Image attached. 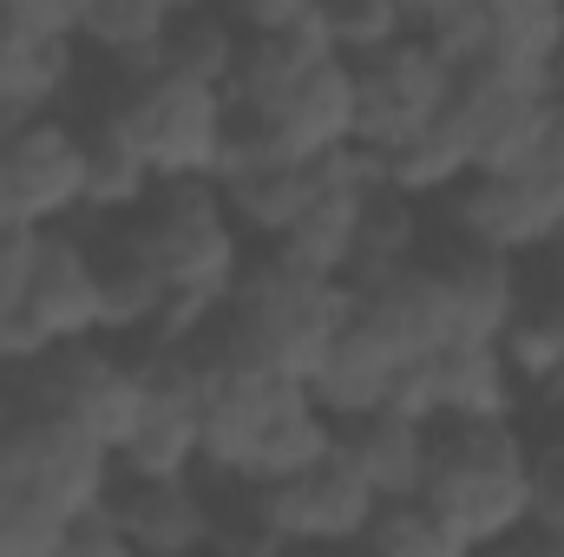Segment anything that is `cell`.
Listing matches in <instances>:
<instances>
[{
  "mask_svg": "<svg viewBox=\"0 0 564 557\" xmlns=\"http://www.w3.org/2000/svg\"><path fill=\"white\" fill-rule=\"evenodd\" d=\"M341 315H348V282L315 276V270L289 263L282 250L263 243L243 263V276L230 282L217 321L191 341V354H204V361H263V368L308 381V368L335 341Z\"/></svg>",
  "mask_w": 564,
  "mask_h": 557,
  "instance_id": "obj_1",
  "label": "cell"
},
{
  "mask_svg": "<svg viewBox=\"0 0 564 557\" xmlns=\"http://www.w3.org/2000/svg\"><path fill=\"white\" fill-rule=\"evenodd\" d=\"M421 499L466 551L512 545L539 505L532 439L519 433V419H426Z\"/></svg>",
  "mask_w": 564,
  "mask_h": 557,
  "instance_id": "obj_2",
  "label": "cell"
},
{
  "mask_svg": "<svg viewBox=\"0 0 564 557\" xmlns=\"http://www.w3.org/2000/svg\"><path fill=\"white\" fill-rule=\"evenodd\" d=\"M7 401L26 414L73 419L86 433H99L106 446H119V433L132 426L144 401V361L132 341L112 335H86V341H53L20 368H0Z\"/></svg>",
  "mask_w": 564,
  "mask_h": 557,
  "instance_id": "obj_3",
  "label": "cell"
},
{
  "mask_svg": "<svg viewBox=\"0 0 564 557\" xmlns=\"http://www.w3.org/2000/svg\"><path fill=\"white\" fill-rule=\"evenodd\" d=\"M119 230L151 256L164 288L230 295V282L250 263V237L237 230L217 177H171V184H158L132 217H119Z\"/></svg>",
  "mask_w": 564,
  "mask_h": 557,
  "instance_id": "obj_4",
  "label": "cell"
},
{
  "mask_svg": "<svg viewBox=\"0 0 564 557\" xmlns=\"http://www.w3.org/2000/svg\"><path fill=\"white\" fill-rule=\"evenodd\" d=\"M106 119L144 151L158 184L217 177V164H224L230 99L217 86H197V79H177V73H139V79H119Z\"/></svg>",
  "mask_w": 564,
  "mask_h": 557,
  "instance_id": "obj_5",
  "label": "cell"
},
{
  "mask_svg": "<svg viewBox=\"0 0 564 557\" xmlns=\"http://www.w3.org/2000/svg\"><path fill=\"white\" fill-rule=\"evenodd\" d=\"M99 335V263L86 223H53L33 237V263L20 282V302L7 308V368L33 361L53 341Z\"/></svg>",
  "mask_w": 564,
  "mask_h": 557,
  "instance_id": "obj_6",
  "label": "cell"
},
{
  "mask_svg": "<svg viewBox=\"0 0 564 557\" xmlns=\"http://www.w3.org/2000/svg\"><path fill=\"white\" fill-rule=\"evenodd\" d=\"M552 112L558 99L545 79H519L499 66H459L440 119L459 139L473 171H525L552 139Z\"/></svg>",
  "mask_w": 564,
  "mask_h": 557,
  "instance_id": "obj_7",
  "label": "cell"
},
{
  "mask_svg": "<svg viewBox=\"0 0 564 557\" xmlns=\"http://www.w3.org/2000/svg\"><path fill=\"white\" fill-rule=\"evenodd\" d=\"M243 485V479H237ZM243 505L257 518V532L270 538V551L282 545H361L368 518H375V485L348 466L341 446H328L315 466H302L295 479L276 485H243Z\"/></svg>",
  "mask_w": 564,
  "mask_h": 557,
  "instance_id": "obj_8",
  "label": "cell"
},
{
  "mask_svg": "<svg viewBox=\"0 0 564 557\" xmlns=\"http://www.w3.org/2000/svg\"><path fill=\"white\" fill-rule=\"evenodd\" d=\"M0 177L7 210L26 230L79 223L86 217V125H73L59 106L7 119L0 125Z\"/></svg>",
  "mask_w": 564,
  "mask_h": 557,
  "instance_id": "obj_9",
  "label": "cell"
},
{
  "mask_svg": "<svg viewBox=\"0 0 564 557\" xmlns=\"http://www.w3.org/2000/svg\"><path fill=\"white\" fill-rule=\"evenodd\" d=\"M446 92H453V66L426 46L421 33L355 59V144L375 157L388 144L426 132L446 112Z\"/></svg>",
  "mask_w": 564,
  "mask_h": 557,
  "instance_id": "obj_10",
  "label": "cell"
},
{
  "mask_svg": "<svg viewBox=\"0 0 564 557\" xmlns=\"http://www.w3.org/2000/svg\"><path fill=\"white\" fill-rule=\"evenodd\" d=\"M388 407H401L414 419H519L525 414V387H519L499 341L453 335V341H440L433 354H421L401 374Z\"/></svg>",
  "mask_w": 564,
  "mask_h": 557,
  "instance_id": "obj_11",
  "label": "cell"
},
{
  "mask_svg": "<svg viewBox=\"0 0 564 557\" xmlns=\"http://www.w3.org/2000/svg\"><path fill=\"white\" fill-rule=\"evenodd\" d=\"M433 223L525 263V256H539V250L552 243V230L564 223V210L545 197V184H539L532 171H466V177L433 204Z\"/></svg>",
  "mask_w": 564,
  "mask_h": 557,
  "instance_id": "obj_12",
  "label": "cell"
},
{
  "mask_svg": "<svg viewBox=\"0 0 564 557\" xmlns=\"http://www.w3.org/2000/svg\"><path fill=\"white\" fill-rule=\"evenodd\" d=\"M421 256L433 263V276L446 282L453 335H466V341H499L506 321H512L519 302H525V263L506 256V250H486V243H473V237H459V230H440L433 217H426V250Z\"/></svg>",
  "mask_w": 564,
  "mask_h": 557,
  "instance_id": "obj_13",
  "label": "cell"
},
{
  "mask_svg": "<svg viewBox=\"0 0 564 557\" xmlns=\"http://www.w3.org/2000/svg\"><path fill=\"white\" fill-rule=\"evenodd\" d=\"M112 505L126 518V538L144 557L217 551V485L204 472L184 479H112Z\"/></svg>",
  "mask_w": 564,
  "mask_h": 557,
  "instance_id": "obj_14",
  "label": "cell"
},
{
  "mask_svg": "<svg viewBox=\"0 0 564 557\" xmlns=\"http://www.w3.org/2000/svg\"><path fill=\"white\" fill-rule=\"evenodd\" d=\"M328 446H335V419L322 414V401L308 394V381H302V374H276L270 394H263V407H257V419H250L237 479H243V485L295 479V472L315 466Z\"/></svg>",
  "mask_w": 564,
  "mask_h": 557,
  "instance_id": "obj_15",
  "label": "cell"
},
{
  "mask_svg": "<svg viewBox=\"0 0 564 557\" xmlns=\"http://www.w3.org/2000/svg\"><path fill=\"white\" fill-rule=\"evenodd\" d=\"M408 368H414V361L394 354V348L348 308L341 328H335V341H328L322 361L308 368V394L322 401L328 419H348V414H368V407H388Z\"/></svg>",
  "mask_w": 564,
  "mask_h": 557,
  "instance_id": "obj_16",
  "label": "cell"
},
{
  "mask_svg": "<svg viewBox=\"0 0 564 557\" xmlns=\"http://www.w3.org/2000/svg\"><path fill=\"white\" fill-rule=\"evenodd\" d=\"M73 53L79 40H53L13 0H0V125L59 106L73 86Z\"/></svg>",
  "mask_w": 564,
  "mask_h": 557,
  "instance_id": "obj_17",
  "label": "cell"
},
{
  "mask_svg": "<svg viewBox=\"0 0 564 557\" xmlns=\"http://www.w3.org/2000/svg\"><path fill=\"white\" fill-rule=\"evenodd\" d=\"M335 446L348 466L375 485V499H414L426 479V419L401 407H368V414L335 419Z\"/></svg>",
  "mask_w": 564,
  "mask_h": 557,
  "instance_id": "obj_18",
  "label": "cell"
},
{
  "mask_svg": "<svg viewBox=\"0 0 564 557\" xmlns=\"http://www.w3.org/2000/svg\"><path fill=\"white\" fill-rule=\"evenodd\" d=\"M315 184H322V164H302V157H243V164L217 171V190H224V204L250 243H276L308 210Z\"/></svg>",
  "mask_w": 564,
  "mask_h": 557,
  "instance_id": "obj_19",
  "label": "cell"
},
{
  "mask_svg": "<svg viewBox=\"0 0 564 557\" xmlns=\"http://www.w3.org/2000/svg\"><path fill=\"white\" fill-rule=\"evenodd\" d=\"M86 230H93V263H99V335L144 341V328L164 308V276L119 223H86Z\"/></svg>",
  "mask_w": 564,
  "mask_h": 557,
  "instance_id": "obj_20",
  "label": "cell"
},
{
  "mask_svg": "<svg viewBox=\"0 0 564 557\" xmlns=\"http://www.w3.org/2000/svg\"><path fill=\"white\" fill-rule=\"evenodd\" d=\"M564 59V0H486V53L473 66H499L519 79H545Z\"/></svg>",
  "mask_w": 564,
  "mask_h": 557,
  "instance_id": "obj_21",
  "label": "cell"
},
{
  "mask_svg": "<svg viewBox=\"0 0 564 557\" xmlns=\"http://www.w3.org/2000/svg\"><path fill=\"white\" fill-rule=\"evenodd\" d=\"M328 33L315 20H295V26H263V33H243V53H237V73L224 86L230 106H270L282 99L302 73H315L328 59Z\"/></svg>",
  "mask_w": 564,
  "mask_h": 557,
  "instance_id": "obj_22",
  "label": "cell"
},
{
  "mask_svg": "<svg viewBox=\"0 0 564 557\" xmlns=\"http://www.w3.org/2000/svg\"><path fill=\"white\" fill-rule=\"evenodd\" d=\"M177 7H191V0H93L86 26H79V46L99 53L112 66V79L158 73V46H164V26H171Z\"/></svg>",
  "mask_w": 564,
  "mask_h": 557,
  "instance_id": "obj_23",
  "label": "cell"
},
{
  "mask_svg": "<svg viewBox=\"0 0 564 557\" xmlns=\"http://www.w3.org/2000/svg\"><path fill=\"white\" fill-rule=\"evenodd\" d=\"M237 53H243V26L230 20L224 0H191L171 13L164 26V46H158V73H177V79H197V86H230L237 73Z\"/></svg>",
  "mask_w": 564,
  "mask_h": 557,
  "instance_id": "obj_24",
  "label": "cell"
},
{
  "mask_svg": "<svg viewBox=\"0 0 564 557\" xmlns=\"http://www.w3.org/2000/svg\"><path fill=\"white\" fill-rule=\"evenodd\" d=\"M158 190V171L144 164V151L106 112L86 125V217L79 223H119L132 217L144 197Z\"/></svg>",
  "mask_w": 564,
  "mask_h": 557,
  "instance_id": "obj_25",
  "label": "cell"
},
{
  "mask_svg": "<svg viewBox=\"0 0 564 557\" xmlns=\"http://www.w3.org/2000/svg\"><path fill=\"white\" fill-rule=\"evenodd\" d=\"M426 250V204L388 190L375 177L368 204H361V230H355V256H348V282H381L408 263H421Z\"/></svg>",
  "mask_w": 564,
  "mask_h": 557,
  "instance_id": "obj_26",
  "label": "cell"
},
{
  "mask_svg": "<svg viewBox=\"0 0 564 557\" xmlns=\"http://www.w3.org/2000/svg\"><path fill=\"white\" fill-rule=\"evenodd\" d=\"M66 505L20 466V452L0 433V557H59Z\"/></svg>",
  "mask_w": 564,
  "mask_h": 557,
  "instance_id": "obj_27",
  "label": "cell"
},
{
  "mask_svg": "<svg viewBox=\"0 0 564 557\" xmlns=\"http://www.w3.org/2000/svg\"><path fill=\"white\" fill-rule=\"evenodd\" d=\"M473 164H466V151H459V139L446 132V119H433L426 132H414V139L388 144V151H375V177L388 184V190H401V197H414V204H440L459 177H466Z\"/></svg>",
  "mask_w": 564,
  "mask_h": 557,
  "instance_id": "obj_28",
  "label": "cell"
},
{
  "mask_svg": "<svg viewBox=\"0 0 564 557\" xmlns=\"http://www.w3.org/2000/svg\"><path fill=\"white\" fill-rule=\"evenodd\" d=\"M361 551H375V557H459L466 545L446 532V518L414 492V499H381L375 505V518L361 532Z\"/></svg>",
  "mask_w": 564,
  "mask_h": 557,
  "instance_id": "obj_29",
  "label": "cell"
},
{
  "mask_svg": "<svg viewBox=\"0 0 564 557\" xmlns=\"http://www.w3.org/2000/svg\"><path fill=\"white\" fill-rule=\"evenodd\" d=\"M315 26L328 33V46L341 59H368V53L408 40L414 13H408V0H315Z\"/></svg>",
  "mask_w": 564,
  "mask_h": 557,
  "instance_id": "obj_30",
  "label": "cell"
},
{
  "mask_svg": "<svg viewBox=\"0 0 564 557\" xmlns=\"http://www.w3.org/2000/svg\"><path fill=\"white\" fill-rule=\"evenodd\" d=\"M126 551H132V538H126V518H119L112 492L79 505L59 532V557H126Z\"/></svg>",
  "mask_w": 564,
  "mask_h": 557,
  "instance_id": "obj_31",
  "label": "cell"
},
{
  "mask_svg": "<svg viewBox=\"0 0 564 557\" xmlns=\"http://www.w3.org/2000/svg\"><path fill=\"white\" fill-rule=\"evenodd\" d=\"M230 20L243 33H263V26H295V20H315V0H224Z\"/></svg>",
  "mask_w": 564,
  "mask_h": 557,
  "instance_id": "obj_32",
  "label": "cell"
},
{
  "mask_svg": "<svg viewBox=\"0 0 564 557\" xmlns=\"http://www.w3.org/2000/svg\"><path fill=\"white\" fill-rule=\"evenodd\" d=\"M40 33H53V40H79V26H86V7L93 0H13Z\"/></svg>",
  "mask_w": 564,
  "mask_h": 557,
  "instance_id": "obj_33",
  "label": "cell"
},
{
  "mask_svg": "<svg viewBox=\"0 0 564 557\" xmlns=\"http://www.w3.org/2000/svg\"><path fill=\"white\" fill-rule=\"evenodd\" d=\"M525 270H532V276H545V282H558V288H564V223L552 230V243H545L539 256H525Z\"/></svg>",
  "mask_w": 564,
  "mask_h": 557,
  "instance_id": "obj_34",
  "label": "cell"
},
{
  "mask_svg": "<svg viewBox=\"0 0 564 557\" xmlns=\"http://www.w3.org/2000/svg\"><path fill=\"white\" fill-rule=\"evenodd\" d=\"M453 7H466V0H408L414 26H426V20H440V13H453Z\"/></svg>",
  "mask_w": 564,
  "mask_h": 557,
  "instance_id": "obj_35",
  "label": "cell"
},
{
  "mask_svg": "<svg viewBox=\"0 0 564 557\" xmlns=\"http://www.w3.org/2000/svg\"><path fill=\"white\" fill-rule=\"evenodd\" d=\"M0 368H7V302H0Z\"/></svg>",
  "mask_w": 564,
  "mask_h": 557,
  "instance_id": "obj_36",
  "label": "cell"
},
{
  "mask_svg": "<svg viewBox=\"0 0 564 557\" xmlns=\"http://www.w3.org/2000/svg\"><path fill=\"white\" fill-rule=\"evenodd\" d=\"M13 223V210H7V177H0V230Z\"/></svg>",
  "mask_w": 564,
  "mask_h": 557,
  "instance_id": "obj_37",
  "label": "cell"
},
{
  "mask_svg": "<svg viewBox=\"0 0 564 557\" xmlns=\"http://www.w3.org/2000/svg\"><path fill=\"white\" fill-rule=\"evenodd\" d=\"M7 414H13V401H7V381H0V426H7Z\"/></svg>",
  "mask_w": 564,
  "mask_h": 557,
  "instance_id": "obj_38",
  "label": "cell"
}]
</instances>
